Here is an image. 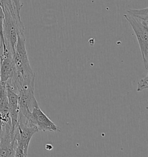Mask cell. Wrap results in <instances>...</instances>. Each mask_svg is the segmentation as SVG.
<instances>
[{
    "label": "cell",
    "instance_id": "cell-5",
    "mask_svg": "<svg viewBox=\"0 0 148 157\" xmlns=\"http://www.w3.org/2000/svg\"><path fill=\"white\" fill-rule=\"evenodd\" d=\"M28 122L38 131L56 132L60 128L44 113L39 108L38 104L34 106L30 115L27 118Z\"/></svg>",
    "mask_w": 148,
    "mask_h": 157
},
{
    "label": "cell",
    "instance_id": "cell-9",
    "mask_svg": "<svg viewBox=\"0 0 148 157\" xmlns=\"http://www.w3.org/2000/svg\"><path fill=\"white\" fill-rule=\"evenodd\" d=\"M127 14L135 18L140 19L145 22H148V9L145 8L141 10H125Z\"/></svg>",
    "mask_w": 148,
    "mask_h": 157
},
{
    "label": "cell",
    "instance_id": "cell-11",
    "mask_svg": "<svg viewBox=\"0 0 148 157\" xmlns=\"http://www.w3.org/2000/svg\"><path fill=\"white\" fill-rule=\"evenodd\" d=\"M148 74L146 75L145 77L140 80L138 82V86H137V92L142 91L145 89H147L148 88Z\"/></svg>",
    "mask_w": 148,
    "mask_h": 157
},
{
    "label": "cell",
    "instance_id": "cell-13",
    "mask_svg": "<svg viewBox=\"0 0 148 157\" xmlns=\"http://www.w3.org/2000/svg\"><path fill=\"white\" fill-rule=\"evenodd\" d=\"M4 123L0 120V140L2 138L4 133Z\"/></svg>",
    "mask_w": 148,
    "mask_h": 157
},
{
    "label": "cell",
    "instance_id": "cell-16",
    "mask_svg": "<svg viewBox=\"0 0 148 157\" xmlns=\"http://www.w3.org/2000/svg\"><path fill=\"white\" fill-rule=\"evenodd\" d=\"M0 3H1V0H0Z\"/></svg>",
    "mask_w": 148,
    "mask_h": 157
},
{
    "label": "cell",
    "instance_id": "cell-1",
    "mask_svg": "<svg viewBox=\"0 0 148 157\" xmlns=\"http://www.w3.org/2000/svg\"><path fill=\"white\" fill-rule=\"evenodd\" d=\"M14 60L18 75V89L22 85L35 84V74L33 72L28 60L24 33H18V40L14 51Z\"/></svg>",
    "mask_w": 148,
    "mask_h": 157
},
{
    "label": "cell",
    "instance_id": "cell-15",
    "mask_svg": "<svg viewBox=\"0 0 148 157\" xmlns=\"http://www.w3.org/2000/svg\"><path fill=\"white\" fill-rule=\"evenodd\" d=\"M1 47H0V52H1ZM1 83H2V82H1V74H0V87L1 86Z\"/></svg>",
    "mask_w": 148,
    "mask_h": 157
},
{
    "label": "cell",
    "instance_id": "cell-12",
    "mask_svg": "<svg viewBox=\"0 0 148 157\" xmlns=\"http://www.w3.org/2000/svg\"><path fill=\"white\" fill-rule=\"evenodd\" d=\"M12 1L14 4V7L16 10L17 13L19 16H20V10L23 6V4H22L21 0H12Z\"/></svg>",
    "mask_w": 148,
    "mask_h": 157
},
{
    "label": "cell",
    "instance_id": "cell-10",
    "mask_svg": "<svg viewBox=\"0 0 148 157\" xmlns=\"http://www.w3.org/2000/svg\"><path fill=\"white\" fill-rule=\"evenodd\" d=\"M4 20V13L2 9V7L0 4V47L2 51H6L7 48L5 43L4 35H3V24Z\"/></svg>",
    "mask_w": 148,
    "mask_h": 157
},
{
    "label": "cell",
    "instance_id": "cell-14",
    "mask_svg": "<svg viewBox=\"0 0 148 157\" xmlns=\"http://www.w3.org/2000/svg\"><path fill=\"white\" fill-rule=\"evenodd\" d=\"M53 146L51 145V144H47L45 146V148L47 150H51L53 149Z\"/></svg>",
    "mask_w": 148,
    "mask_h": 157
},
{
    "label": "cell",
    "instance_id": "cell-6",
    "mask_svg": "<svg viewBox=\"0 0 148 157\" xmlns=\"http://www.w3.org/2000/svg\"><path fill=\"white\" fill-rule=\"evenodd\" d=\"M15 130L12 124H4L2 136L0 140V157H14Z\"/></svg>",
    "mask_w": 148,
    "mask_h": 157
},
{
    "label": "cell",
    "instance_id": "cell-8",
    "mask_svg": "<svg viewBox=\"0 0 148 157\" xmlns=\"http://www.w3.org/2000/svg\"><path fill=\"white\" fill-rule=\"evenodd\" d=\"M0 120L4 124H12L6 87L5 84L2 83L0 87Z\"/></svg>",
    "mask_w": 148,
    "mask_h": 157
},
{
    "label": "cell",
    "instance_id": "cell-3",
    "mask_svg": "<svg viewBox=\"0 0 148 157\" xmlns=\"http://www.w3.org/2000/svg\"><path fill=\"white\" fill-rule=\"evenodd\" d=\"M0 74L2 83L18 93V75L14 63V54L9 50L0 55Z\"/></svg>",
    "mask_w": 148,
    "mask_h": 157
},
{
    "label": "cell",
    "instance_id": "cell-2",
    "mask_svg": "<svg viewBox=\"0 0 148 157\" xmlns=\"http://www.w3.org/2000/svg\"><path fill=\"white\" fill-rule=\"evenodd\" d=\"M38 131L37 128L30 124L27 118L18 115V124L15 129L14 157H27L30 140Z\"/></svg>",
    "mask_w": 148,
    "mask_h": 157
},
{
    "label": "cell",
    "instance_id": "cell-4",
    "mask_svg": "<svg viewBox=\"0 0 148 157\" xmlns=\"http://www.w3.org/2000/svg\"><path fill=\"white\" fill-rule=\"evenodd\" d=\"M134 31L138 42L146 70L148 69V22H145L129 14H124Z\"/></svg>",
    "mask_w": 148,
    "mask_h": 157
},
{
    "label": "cell",
    "instance_id": "cell-7",
    "mask_svg": "<svg viewBox=\"0 0 148 157\" xmlns=\"http://www.w3.org/2000/svg\"><path fill=\"white\" fill-rule=\"evenodd\" d=\"M6 92L8 99L9 113L12 123V129L14 131L18 124V94L12 89L6 86Z\"/></svg>",
    "mask_w": 148,
    "mask_h": 157
}]
</instances>
